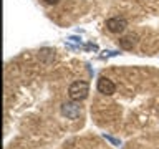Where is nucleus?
<instances>
[{
    "label": "nucleus",
    "mask_w": 159,
    "mask_h": 149,
    "mask_svg": "<svg viewBox=\"0 0 159 149\" xmlns=\"http://www.w3.org/2000/svg\"><path fill=\"white\" fill-rule=\"evenodd\" d=\"M126 27H128V22H126L124 18H118V17H114V18L106 20V28H108L111 33L119 35V33H123L124 30H126Z\"/></svg>",
    "instance_id": "obj_3"
},
{
    "label": "nucleus",
    "mask_w": 159,
    "mask_h": 149,
    "mask_svg": "<svg viewBox=\"0 0 159 149\" xmlns=\"http://www.w3.org/2000/svg\"><path fill=\"white\" fill-rule=\"evenodd\" d=\"M61 114L66 119H76L81 116V106H80V101H70L61 104Z\"/></svg>",
    "instance_id": "obj_2"
},
{
    "label": "nucleus",
    "mask_w": 159,
    "mask_h": 149,
    "mask_svg": "<svg viewBox=\"0 0 159 149\" xmlns=\"http://www.w3.org/2000/svg\"><path fill=\"white\" fill-rule=\"evenodd\" d=\"M98 91L101 94H104V96H111V94H114V91H116V86H114V83L109 78L101 76L98 79Z\"/></svg>",
    "instance_id": "obj_4"
},
{
    "label": "nucleus",
    "mask_w": 159,
    "mask_h": 149,
    "mask_svg": "<svg viewBox=\"0 0 159 149\" xmlns=\"http://www.w3.org/2000/svg\"><path fill=\"white\" fill-rule=\"evenodd\" d=\"M138 40H139L138 35H134V33L124 35V37L119 38V47H121L123 50H133L134 47H136Z\"/></svg>",
    "instance_id": "obj_5"
},
{
    "label": "nucleus",
    "mask_w": 159,
    "mask_h": 149,
    "mask_svg": "<svg viewBox=\"0 0 159 149\" xmlns=\"http://www.w3.org/2000/svg\"><path fill=\"white\" fill-rule=\"evenodd\" d=\"M89 93V84L86 81H73L68 88V94L73 101H83Z\"/></svg>",
    "instance_id": "obj_1"
},
{
    "label": "nucleus",
    "mask_w": 159,
    "mask_h": 149,
    "mask_svg": "<svg viewBox=\"0 0 159 149\" xmlns=\"http://www.w3.org/2000/svg\"><path fill=\"white\" fill-rule=\"evenodd\" d=\"M45 2H47L48 5H57V3L60 2V0H45Z\"/></svg>",
    "instance_id": "obj_6"
}]
</instances>
